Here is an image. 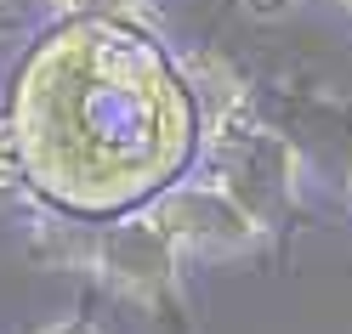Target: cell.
<instances>
[{
  "mask_svg": "<svg viewBox=\"0 0 352 334\" xmlns=\"http://www.w3.org/2000/svg\"><path fill=\"white\" fill-rule=\"evenodd\" d=\"M148 215L176 238L188 261H245L273 243V232L216 182L210 170H188L176 187H165L148 204Z\"/></svg>",
  "mask_w": 352,
  "mask_h": 334,
  "instance_id": "277c9868",
  "label": "cell"
},
{
  "mask_svg": "<svg viewBox=\"0 0 352 334\" xmlns=\"http://www.w3.org/2000/svg\"><path fill=\"white\" fill-rule=\"evenodd\" d=\"M336 6H346V12H352V0H336Z\"/></svg>",
  "mask_w": 352,
  "mask_h": 334,
  "instance_id": "ba28073f",
  "label": "cell"
},
{
  "mask_svg": "<svg viewBox=\"0 0 352 334\" xmlns=\"http://www.w3.org/2000/svg\"><path fill=\"white\" fill-rule=\"evenodd\" d=\"M29 198L34 204V187H29V159H23V142H17L12 119L0 114V204H17Z\"/></svg>",
  "mask_w": 352,
  "mask_h": 334,
  "instance_id": "5b68a950",
  "label": "cell"
},
{
  "mask_svg": "<svg viewBox=\"0 0 352 334\" xmlns=\"http://www.w3.org/2000/svg\"><path fill=\"white\" fill-rule=\"evenodd\" d=\"M199 170H210L239 204H245L267 232H284L301 210V142L290 130L256 119V97L239 91L233 102L205 114V153Z\"/></svg>",
  "mask_w": 352,
  "mask_h": 334,
  "instance_id": "3957f363",
  "label": "cell"
},
{
  "mask_svg": "<svg viewBox=\"0 0 352 334\" xmlns=\"http://www.w3.org/2000/svg\"><path fill=\"white\" fill-rule=\"evenodd\" d=\"M34 255L57 272H85L108 295L131 300L160 323H188V255L148 210H131L120 221H69L40 215Z\"/></svg>",
  "mask_w": 352,
  "mask_h": 334,
  "instance_id": "7a4b0ae2",
  "label": "cell"
},
{
  "mask_svg": "<svg viewBox=\"0 0 352 334\" xmlns=\"http://www.w3.org/2000/svg\"><path fill=\"white\" fill-rule=\"evenodd\" d=\"M34 334H102L91 318H80V311H63V318H52V323H40Z\"/></svg>",
  "mask_w": 352,
  "mask_h": 334,
  "instance_id": "8992f818",
  "label": "cell"
},
{
  "mask_svg": "<svg viewBox=\"0 0 352 334\" xmlns=\"http://www.w3.org/2000/svg\"><path fill=\"white\" fill-rule=\"evenodd\" d=\"M245 6H250L256 17H278V12H290L296 0H245Z\"/></svg>",
  "mask_w": 352,
  "mask_h": 334,
  "instance_id": "52a82bcc",
  "label": "cell"
},
{
  "mask_svg": "<svg viewBox=\"0 0 352 334\" xmlns=\"http://www.w3.org/2000/svg\"><path fill=\"white\" fill-rule=\"evenodd\" d=\"M6 119L34 204L69 221L148 210L205 153L182 62L125 17H63L12 74Z\"/></svg>",
  "mask_w": 352,
  "mask_h": 334,
  "instance_id": "6da1fadb",
  "label": "cell"
}]
</instances>
